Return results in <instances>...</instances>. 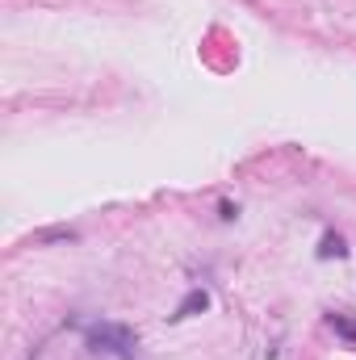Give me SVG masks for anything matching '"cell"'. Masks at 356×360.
I'll return each mask as SVG.
<instances>
[{"label":"cell","mask_w":356,"mask_h":360,"mask_svg":"<svg viewBox=\"0 0 356 360\" xmlns=\"http://www.w3.org/2000/svg\"><path fill=\"white\" fill-rule=\"evenodd\" d=\"M327 327H331L336 335H344L348 344H356V323L348 319V314H327Z\"/></svg>","instance_id":"cell-4"},{"label":"cell","mask_w":356,"mask_h":360,"mask_svg":"<svg viewBox=\"0 0 356 360\" xmlns=\"http://www.w3.org/2000/svg\"><path fill=\"white\" fill-rule=\"evenodd\" d=\"M331 256H336V260H344V256H348V243H344L336 231H327V235H323V243H319V260H331Z\"/></svg>","instance_id":"cell-3"},{"label":"cell","mask_w":356,"mask_h":360,"mask_svg":"<svg viewBox=\"0 0 356 360\" xmlns=\"http://www.w3.org/2000/svg\"><path fill=\"white\" fill-rule=\"evenodd\" d=\"M84 335H89L92 352H105V356H113V360H139V340L122 323H89Z\"/></svg>","instance_id":"cell-1"},{"label":"cell","mask_w":356,"mask_h":360,"mask_svg":"<svg viewBox=\"0 0 356 360\" xmlns=\"http://www.w3.org/2000/svg\"><path fill=\"white\" fill-rule=\"evenodd\" d=\"M205 306H210V293H205V289H189V293H184V302H180L177 310H172V323H184V319L201 314Z\"/></svg>","instance_id":"cell-2"}]
</instances>
